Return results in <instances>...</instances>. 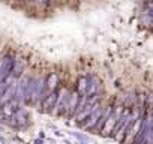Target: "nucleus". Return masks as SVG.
<instances>
[{"mask_svg":"<svg viewBox=\"0 0 153 144\" xmlns=\"http://www.w3.org/2000/svg\"><path fill=\"white\" fill-rule=\"evenodd\" d=\"M78 99H80V93H78V92H74V93L69 95L68 102H66V107H65V111H66L68 116H72V114L75 113V108H76V102H78Z\"/></svg>","mask_w":153,"mask_h":144,"instance_id":"obj_5","label":"nucleus"},{"mask_svg":"<svg viewBox=\"0 0 153 144\" xmlns=\"http://www.w3.org/2000/svg\"><path fill=\"white\" fill-rule=\"evenodd\" d=\"M56 99H57V93L54 92V90H51V93L44 99V102H42V110H45V111H48V110H51L53 107H54V104H56Z\"/></svg>","mask_w":153,"mask_h":144,"instance_id":"obj_6","label":"nucleus"},{"mask_svg":"<svg viewBox=\"0 0 153 144\" xmlns=\"http://www.w3.org/2000/svg\"><path fill=\"white\" fill-rule=\"evenodd\" d=\"M101 114H102V108L99 107V102L95 105V108H93V111L90 113V116L86 119L87 122L83 125V128L84 129H93L95 126H96V123H98V120H99V117H101Z\"/></svg>","mask_w":153,"mask_h":144,"instance_id":"obj_4","label":"nucleus"},{"mask_svg":"<svg viewBox=\"0 0 153 144\" xmlns=\"http://www.w3.org/2000/svg\"><path fill=\"white\" fill-rule=\"evenodd\" d=\"M137 117H138V113H137V114H132V116L129 114V116L125 119V122H123V123L119 126V129L116 131V135H114V138H116L117 141H123V140H125V135L128 134V131H129V128H131L132 122H134Z\"/></svg>","mask_w":153,"mask_h":144,"instance_id":"obj_2","label":"nucleus"},{"mask_svg":"<svg viewBox=\"0 0 153 144\" xmlns=\"http://www.w3.org/2000/svg\"><path fill=\"white\" fill-rule=\"evenodd\" d=\"M122 113H123V107H116L114 110H111V113L108 114V117L105 119V122H104V125L101 128L102 135H110L113 132L114 125H116V122H117V119L120 117Z\"/></svg>","mask_w":153,"mask_h":144,"instance_id":"obj_1","label":"nucleus"},{"mask_svg":"<svg viewBox=\"0 0 153 144\" xmlns=\"http://www.w3.org/2000/svg\"><path fill=\"white\" fill-rule=\"evenodd\" d=\"M87 86H89V80L86 78V77H83V78H80L78 80V92L80 95H83V93H86V90H87Z\"/></svg>","mask_w":153,"mask_h":144,"instance_id":"obj_7","label":"nucleus"},{"mask_svg":"<svg viewBox=\"0 0 153 144\" xmlns=\"http://www.w3.org/2000/svg\"><path fill=\"white\" fill-rule=\"evenodd\" d=\"M56 84H57V75H56V74H51V75L48 77V80L45 81V86H47L48 90H54Z\"/></svg>","mask_w":153,"mask_h":144,"instance_id":"obj_8","label":"nucleus"},{"mask_svg":"<svg viewBox=\"0 0 153 144\" xmlns=\"http://www.w3.org/2000/svg\"><path fill=\"white\" fill-rule=\"evenodd\" d=\"M68 98H69V93L66 89H63L59 95H57V99H56V104H54V110L53 113L54 114H62L65 113V107H66V102H68Z\"/></svg>","mask_w":153,"mask_h":144,"instance_id":"obj_3","label":"nucleus"},{"mask_svg":"<svg viewBox=\"0 0 153 144\" xmlns=\"http://www.w3.org/2000/svg\"><path fill=\"white\" fill-rule=\"evenodd\" d=\"M39 2H42V3H47V0H39Z\"/></svg>","mask_w":153,"mask_h":144,"instance_id":"obj_11","label":"nucleus"},{"mask_svg":"<svg viewBox=\"0 0 153 144\" xmlns=\"http://www.w3.org/2000/svg\"><path fill=\"white\" fill-rule=\"evenodd\" d=\"M0 120H6V117H5V114H3L2 108H0Z\"/></svg>","mask_w":153,"mask_h":144,"instance_id":"obj_10","label":"nucleus"},{"mask_svg":"<svg viewBox=\"0 0 153 144\" xmlns=\"http://www.w3.org/2000/svg\"><path fill=\"white\" fill-rule=\"evenodd\" d=\"M147 9L153 12V0H149V3H147Z\"/></svg>","mask_w":153,"mask_h":144,"instance_id":"obj_9","label":"nucleus"}]
</instances>
